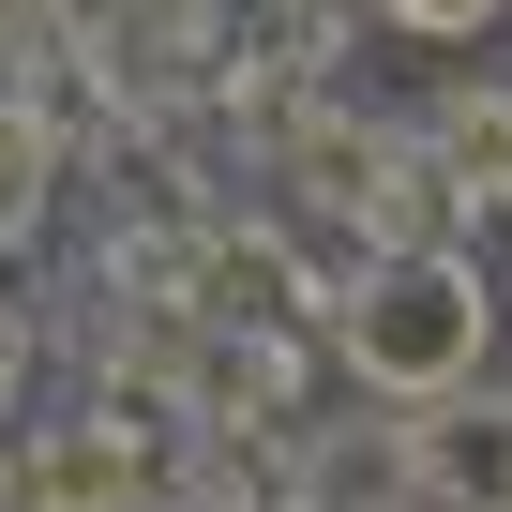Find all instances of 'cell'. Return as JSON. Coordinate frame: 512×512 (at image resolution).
Here are the masks:
<instances>
[{"label":"cell","instance_id":"cell-1","mask_svg":"<svg viewBox=\"0 0 512 512\" xmlns=\"http://www.w3.org/2000/svg\"><path fill=\"white\" fill-rule=\"evenodd\" d=\"M482 347H497V302H482L467 256H437V241L377 256L362 302H347V362H362V392H392L407 422H422V407H452V392L482 377Z\"/></svg>","mask_w":512,"mask_h":512},{"label":"cell","instance_id":"cell-2","mask_svg":"<svg viewBox=\"0 0 512 512\" xmlns=\"http://www.w3.org/2000/svg\"><path fill=\"white\" fill-rule=\"evenodd\" d=\"M407 452H422V482H437L452 512H512V407H467V392H452V407H422Z\"/></svg>","mask_w":512,"mask_h":512},{"label":"cell","instance_id":"cell-3","mask_svg":"<svg viewBox=\"0 0 512 512\" xmlns=\"http://www.w3.org/2000/svg\"><path fill=\"white\" fill-rule=\"evenodd\" d=\"M136 497V437L121 422H76L61 452H31V512H121Z\"/></svg>","mask_w":512,"mask_h":512},{"label":"cell","instance_id":"cell-4","mask_svg":"<svg viewBox=\"0 0 512 512\" xmlns=\"http://www.w3.org/2000/svg\"><path fill=\"white\" fill-rule=\"evenodd\" d=\"M437 136H452V181L467 196H512V91H452Z\"/></svg>","mask_w":512,"mask_h":512},{"label":"cell","instance_id":"cell-5","mask_svg":"<svg viewBox=\"0 0 512 512\" xmlns=\"http://www.w3.org/2000/svg\"><path fill=\"white\" fill-rule=\"evenodd\" d=\"M377 16L407 31V46H467V31H497L512 0H377Z\"/></svg>","mask_w":512,"mask_h":512},{"label":"cell","instance_id":"cell-6","mask_svg":"<svg viewBox=\"0 0 512 512\" xmlns=\"http://www.w3.org/2000/svg\"><path fill=\"white\" fill-rule=\"evenodd\" d=\"M0 377H16V317H0Z\"/></svg>","mask_w":512,"mask_h":512}]
</instances>
